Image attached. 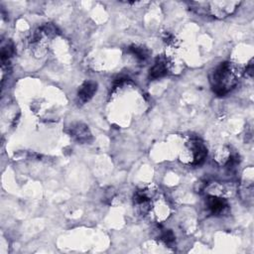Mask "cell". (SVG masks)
<instances>
[{
  "label": "cell",
  "instance_id": "6da1fadb",
  "mask_svg": "<svg viewBox=\"0 0 254 254\" xmlns=\"http://www.w3.org/2000/svg\"><path fill=\"white\" fill-rule=\"evenodd\" d=\"M210 84L217 95L228 93L236 84V77L228 62L220 63L210 74Z\"/></svg>",
  "mask_w": 254,
  "mask_h": 254
},
{
  "label": "cell",
  "instance_id": "7a4b0ae2",
  "mask_svg": "<svg viewBox=\"0 0 254 254\" xmlns=\"http://www.w3.org/2000/svg\"><path fill=\"white\" fill-rule=\"evenodd\" d=\"M240 3V1H214L207 3L209 5V8L207 9L211 15L221 19L232 14Z\"/></svg>",
  "mask_w": 254,
  "mask_h": 254
},
{
  "label": "cell",
  "instance_id": "3957f363",
  "mask_svg": "<svg viewBox=\"0 0 254 254\" xmlns=\"http://www.w3.org/2000/svg\"><path fill=\"white\" fill-rule=\"evenodd\" d=\"M187 151L189 153V158L191 155L190 164L194 165V166L200 165L204 161V159L207 155V148L198 139H193L190 142H189Z\"/></svg>",
  "mask_w": 254,
  "mask_h": 254
},
{
  "label": "cell",
  "instance_id": "277c9868",
  "mask_svg": "<svg viewBox=\"0 0 254 254\" xmlns=\"http://www.w3.org/2000/svg\"><path fill=\"white\" fill-rule=\"evenodd\" d=\"M70 136L79 143H88L91 139V133L88 127L82 123H76L69 128Z\"/></svg>",
  "mask_w": 254,
  "mask_h": 254
},
{
  "label": "cell",
  "instance_id": "5b68a950",
  "mask_svg": "<svg viewBox=\"0 0 254 254\" xmlns=\"http://www.w3.org/2000/svg\"><path fill=\"white\" fill-rule=\"evenodd\" d=\"M206 206L211 214L217 215L224 212V210L228 207V203L225 198L211 194L206 199Z\"/></svg>",
  "mask_w": 254,
  "mask_h": 254
},
{
  "label": "cell",
  "instance_id": "8992f818",
  "mask_svg": "<svg viewBox=\"0 0 254 254\" xmlns=\"http://www.w3.org/2000/svg\"><path fill=\"white\" fill-rule=\"evenodd\" d=\"M96 90H97V83L92 80H86L80 85L78 89V92H77L78 99L80 100V102L84 103L92 98Z\"/></svg>",
  "mask_w": 254,
  "mask_h": 254
},
{
  "label": "cell",
  "instance_id": "52a82bcc",
  "mask_svg": "<svg viewBox=\"0 0 254 254\" xmlns=\"http://www.w3.org/2000/svg\"><path fill=\"white\" fill-rule=\"evenodd\" d=\"M168 72V64L165 58L159 57L156 59L153 66L150 68L149 76L152 79H157L163 77Z\"/></svg>",
  "mask_w": 254,
  "mask_h": 254
},
{
  "label": "cell",
  "instance_id": "ba28073f",
  "mask_svg": "<svg viewBox=\"0 0 254 254\" xmlns=\"http://www.w3.org/2000/svg\"><path fill=\"white\" fill-rule=\"evenodd\" d=\"M128 52L132 54L139 61L147 60L150 55V51L146 47L140 46V45H131L128 48Z\"/></svg>",
  "mask_w": 254,
  "mask_h": 254
},
{
  "label": "cell",
  "instance_id": "9c48e42d",
  "mask_svg": "<svg viewBox=\"0 0 254 254\" xmlns=\"http://www.w3.org/2000/svg\"><path fill=\"white\" fill-rule=\"evenodd\" d=\"M13 54H14V46L11 42L7 43L5 46L2 47V49H1V61H2L3 65L6 63H9V60L12 57Z\"/></svg>",
  "mask_w": 254,
  "mask_h": 254
},
{
  "label": "cell",
  "instance_id": "30bf717a",
  "mask_svg": "<svg viewBox=\"0 0 254 254\" xmlns=\"http://www.w3.org/2000/svg\"><path fill=\"white\" fill-rule=\"evenodd\" d=\"M41 30L43 31V33L48 37V38H51V37H55L57 36V34L59 33V30L58 28L52 24V23H46L44 24L43 26L40 27Z\"/></svg>",
  "mask_w": 254,
  "mask_h": 254
},
{
  "label": "cell",
  "instance_id": "8fae6325",
  "mask_svg": "<svg viewBox=\"0 0 254 254\" xmlns=\"http://www.w3.org/2000/svg\"><path fill=\"white\" fill-rule=\"evenodd\" d=\"M161 239H162V241H164L165 244L171 245V244H173L175 242V235H174V233L171 230H166L161 235Z\"/></svg>",
  "mask_w": 254,
  "mask_h": 254
},
{
  "label": "cell",
  "instance_id": "7c38bea8",
  "mask_svg": "<svg viewBox=\"0 0 254 254\" xmlns=\"http://www.w3.org/2000/svg\"><path fill=\"white\" fill-rule=\"evenodd\" d=\"M245 72H246V74H247L248 76L252 77V75H253V60H251V61L249 62V64H247V66H246V68H245Z\"/></svg>",
  "mask_w": 254,
  "mask_h": 254
}]
</instances>
